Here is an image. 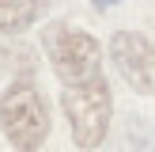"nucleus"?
Wrapping results in <instances>:
<instances>
[{
	"label": "nucleus",
	"instance_id": "2",
	"mask_svg": "<svg viewBox=\"0 0 155 152\" xmlns=\"http://www.w3.org/2000/svg\"><path fill=\"white\" fill-rule=\"evenodd\" d=\"M0 129L19 152H34L49 137V106L34 84L15 80L0 95Z\"/></svg>",
	"mask_w": 155,
	"mask_h": 152
},
{
	"label": "nucleus",
	"instance_id": "6",
	"mask_svg": "<svg viewBox=\"0 0 155 152\" xmlns=\"http://www.w3.org/2000/svg\"><path fill=\"white\" fill-rule=\"evenodd\" d=\"M125 141H129L133 152H155V126H151L148 118H129Z\"/></svg>",
	"mask_w": 155,
	"mask_h": 152
},
{
	"label": "nucleus",
	"instance_id": "5",
	"mask_svg": "<svg viewBox=\"0 0 155 152\" xmlns=\"http://www.w3.org/2000/svg\"><path fill=\"white\" fill-rule=\"evenodd\" d=\"M45 15L42 4H4L0 0V30L4 34H23Z\"/></svg>",
	"mask_w": 155,
	"mask_h": 152
},
{
	"label": "nucleus",
	"instance_id": "3",
	"mask_svg": "<svg viewBox=\"0 0 155 152\" xmlns=\"http://www.w3.org/2000/svg\"><path fill=\"white\" fill-rule=\"evenodd\" d=\"M61 106H64L68 126H72V141L87 152L98 148L106 137V126H110V114H114V95H110L106 76L83 84V88H64Z\"/></svg>",
	"mask_w": 155,
	"mask_h": 152
},
{
	"label": "nucleus",
	"instance_id": "1",
	"mask_svg": "<svg viewBox=\"0 0 155 152\" xmlns=\"http://www.w3.org/2000/svg\"><path fill=\"white\" fill-rule=\"evenodd\" d=\"M45 53H49V65L64 88H83L102 76V50L80 27L53 23L45 30Z\"/></svg>",
	"mask_w": 155,
	"mask_h": 152
},
{
	"label": "nucleus",
	"instance_id": "4",
	"mask_svg": "<svg viewBox=\"0 0 155 152\" xmlns=\"http://www.w3.org/2000/svg\"><path fill=\"white\" fill-rule=\"evenodd\" d=\"M110 61L136 95H155V46L136 30H117L110 38Z\"/></svg>",
	"mask_w": 155,
	"mask_h": 152
}]
</instances>
